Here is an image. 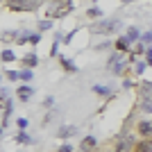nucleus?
Here are the masks:
<instances>
[{"label":"nucleus","instance_id":"28","mask_svg":"<svg viewBox=\"0 0 152 152\" xmlns=\"http://www.w3.org/2000/svg\"><path fill=\"white\" fill-rule=\"evenodd\" d=\"M145 61H148V66H152V48L145 52Z\"/></svg>","mask_w":152,"mask_h":152},{"label":"nucleus","instance_id":"18","mask_svg":"<svg viewBox=\"0 0 152 152\" xmlns=\"http://www.w3.org/2000/svg\"><path fill=\"white\" fill-rule=\"evenodd\" d=\"M16 141H18V143H32V136H30L27 132H23V129H20V134L16 136Z\"/></svg>","mask_w":152,"mask_h":152},{"label":"nucleus","instance_id":"19","mask_svg":"<svg viewBox=\"0 0 152 152\" xmlns=\"http://www.w3.org/2000/svg\"><path fill=\"white\" fill-rule=\"evenodd\" d=\"M145 66H148V61H134V73H136V75H141V73L145 70Z\"/></svg>","mask_w":152,"mask_h":152},{"label":"nucleus","instance_id":"10","mask_svg":"<svg viewBox=\"0 0 152 152\" xmlns=\"http://www.w3.org/2000/svg\"><path fill=\"white\" fill-rule=\"evenodd\" d=\"M139 95L141 98H152V82H141L139 84Z\"/></svg>","mask_w":152,"mask_h":152},{"label":"nucleus","instance_id":"11","mask_svg":"<svg viewBox=\"0 0 152 152\" xmlns=\"http://www.w3.org/2000/svg\"><path fill=\"white\" fill-rule=\"evenodd\" d=\"M20 61H23V66H25V68H34V66L39 64V57L34 55V52H30V55H25Z\"/></svg>","mask_w":152,"mask_h":152},{"label":"nucleus","instance_id":"5","mask_svg":"<svg viewBox=\"0 0 152 152\" xmlns=\"http://www.w3.org/2000/svg\"><path fill=\"white\" fill-rule=\"evenodd\" d=\"M95 148H98V141H95V136H91V134L80 141V150L82 152H95Z\"/></svg>","mask_w":152,"mask_h":152},{"label":"nucleus","instance_id":"13","mask_svg":"<svg viewBox=\"0 0 152 152\" xmlns=\"http://www.w3.org/2000/svg\"><path fill=\"white\" fill-rule=\"evenodd\" d=\"M16 95H18V100H20V102H27V100L32 98V89H30V86H20Z\"/></svg>","mask_w":152,"mask_h":152},{"label":"nucleus","instance_id":"23","mask_svg":"<svg viewBox=\"0 0 152 152\" xmlns=\"http://www.w3.org/2000/svg\"><path fill=\"white\" fill-rule=\"evenodd\" d=\"M14 59H16V57H14L12 50H2V61H14Z\"/></svg>","mask_w":152,"mask_h":152},{"label":"nucleus","instance_id":"8","mask_svg":"<svg viewBox=\"0 0 152 152\" xmlns=\"http://www.w3.org/2000/svg\"><path fill=\"white\" fill-rule=\"evenodd\" d=\"M132 145H134V143H132V139H129V136H123V139L118 141V145L114 148V152H127Z\"/></svg>","mask_w":152,"mask_h":152},{"label":"nucleus","instance_id":"14","mask_svg":"<svg viewBox=\"0 0 152 152\" xmlns=\"http://www.w3.org/2000/svg\"><path fill=\"white\" fill-rule=\"evenodd\" d=\"M93 93L102 95V98H109V95H111V89H109V86H100V84H93Z\"/></svg>","mask_w":152,"mask_h":152},{"label":"nucleus","instance_id":"12","mask_svg":"<svg viewBox=\"0 0 152 152\" xmlns=\"http://www.w3.org/2000/svg\"><path fill=\"white\" fill-rule=\"evenodd\" d=\"M139 109L143 114H152V98H141L139 100Z\"/></svg>","mask_w":152,"mask_h":152},{"label":"nucleus","instance_id":"2","mask_svg":"<svg viewBox=\"0 0 152 152\" xmlns=\"http://www.w3.org/2000/svg\"><path fill=\"white\" fill-rule=\"evenodd\" d=\"M127 61H129V59H125L121 52H116V55H111V59H109V70H114L116 75H121L123 70H125Z\"/></svg>","mask_w":152,"mask_h":152},{"label":"nucleus","instance_id":"17","mask_svg":"<svg viewBox=\"0 0 152 152\" xmlns=\"http://www.w3.org/2000/svg\"><path fill=\"white\" fill-rule=\"evenodd\" d=\"M59 61H61V66H64V68H66V70H68V73H73V70H77V66H75V64H70V61H68V59H66V57H59Z\"/></svg>","mask_w":152,"mask_h":152},{"label":"nucleus","instance_id":"26","mask_svg":"<svg viewBox=\"0 0 152 152\" xmlns=\"http://www.w3.org/2000/svg\"><path fill=\"white\" fill-rule=\"evenodd\" d=\"M30 43H41V37H39V34H30Z\"/></svg>","mask_w":152,"mask_h":152},{"label":"nucleus","instance_id":"21","mask_svg":"<svg viewBox=\"0 0 152 152\" xmlns=\"http://www.w3.org/2000/svg\"><path fill=\"white\" fill-rule=\"evenodd\" d=\"M7 77H9L12 82H18L20 80V70H7Z\"/></svg>","mask_w":152,"mask_h":152},{"label":"nucleus","instance_id":"30","mask_svg":"<svg viewBox=\"0 0 152 152\" xmlns=\"http://www.w3.org/2000/svg\"><path fill=\"white\" fill-rule=\"evenodd\" d=\"M123 2H132V0H123Z\"/></svg>","mask_w":152,"mask_h":152},{"label":"nucleus","instance_id":"22","mask_svg":"<svg viewBox=\"0 0 152 152\" xmlns=\"http://www.w3.org/2000/svg\"><path fill=\"white\" fill-rule=\"evenodd\" d=\"M20 80H23V82H30V80H32V68L20 70Z\"/></svg>","mask_w":152,"mask_h":152},{"label":"nucleus","instance_id":"9","mask_svg":"<svg viewBox=\"0 0 152 152\" xmlns=\"http://www.w3.org/2000/svg\"><path fill=\"white\" fill-rule=\"evenodd\" d=\"M132 48V41L127 37H121V39H116V50L118 52H125V50H129Z\"/></svg>","mask_w":152,"mask_h":152},{"label":"nucleus","instance_id":"4","mask_svg":"<svg viewBox=\"0 0 152 152\" xmlns=\"http://www.w3.org/2000/svg\"><path fill=\"white\" fill-rule=\"evenodd\" d=\"M9 9H37L39 0H7Z\"/></svg>","mask_w":152,"mask_h":152},{"label":"nucleus","instance_id":"24","mask_svg":"<svg viewBox=\"0 0 152 152\" xmlns=\"http://www.w3.org/2000/svg\"><path fill=\"white\" fill-rule=\"evenodd\" d=\"M86 14H89L91 18H100V9H98V7H91V9H89Z\"/></svg>","mask_w":152,"mask_h":152},{"label":"nucleus","instance_id":"20","mask_svg":"<svg viewBox=\"0 0 152 152\" xmlns=\"http://www.w3.org/2000/svg\"><path fill=\"white\" fill-rule=\"evenodd\" d=\"M141 43H143V45H150L152 43V30L145 32V34H141Z\"/></svg>","mask_w":152,"mask_h":152},{"label":"nucleus","instance_id":"25","mask_svg":"<svg viewBox=\"0 0 152 152\" xmlns=\"http://www.w3.org/2000/svg\"><path fill=\"white\" fill-rule=\"evenodd\" d=\"M50 27H52V23H50V20H41V23H39V30H41V32L50 30Z\"/></svg>","mask_w":152,"mask_h":152},{"label":"nucleus","instance_id":"16","mask_svg":"<svg viewBox=\"0 0 152 152\" xmlns=\"http://www.w3.org/2000/svg\"><path fill=\"white\" fill-rule=\"evenodd\" d=\"M127 39H129V41H139L141 39V34H139V30H136V27H129V30H127Z\"/></svg>","mask_w":152,"mask_h":152},{"label":"nucleus","instance_id":"29","mask_svg":"<svg viewBox=\"0 0 152 152\" xmlns=\"http://www.w3.org/2000/svg\"><path fill=\"white\" fill-rule=\"evenodd\" d=\"M59 152H73V148H70V145H68V143H64V145H61V148H59Z\"/></svg>","mask_w":152,"mask_h":152},{"label":"nucleus","instance_id":"6","mask_svg":"<svg viewBox=\"0 0 152 152\" xmlns=\"http://www.w3.org/2000/svg\"><path fill=\"white\" fill-rule=\"evenodd\" d=\"M75 134H77V127L75 125H64V127H59V129H57L59 139H70V136H75Z\"/></svg>","mask_w":152,"mask_h":152},{"label":"nucleus","instance_id":"15","mask_svg":"<svg viewBox=\"0 0 152 152\" xmlns=\"http://www.w3.org/2000/svg\"><path fill=\"white\" fill-rule=\"evenodd\" d=\"M136 152H152V141H141V143H136Z\"/></svg>","mask_w":152,"mask_h":152},{"label":"nucleus","instance_id":"3","mask_svg":"<svg viewBox=\"0 0 152 152\" xmlns=\"http://www.w3.org/2000/svg\"><path fill=\"white\" fill-rule=\"evenodd\" d=\"M118 27V20L111 18V20H100V23H95L93 25V32L95 34H109V32H114Z\"/></svg>","mask_w":152,"mask_h":152},{"label":"nucleus","instance_id":"7","mask_svg":"<svg viewBox=\"0 0 152 152\" xmlns=\"http://www.w3.org/2000/svg\"><path fill=\"white\" fill-rule=\"evenodd\" d=\"M136 132L141 134V136H152V121H141L139 125H136Z\"/></svg>","mask_w":152,"mask_h":152},{"label":"nucleus","instance_id":"1","mask_svg":"<svg viewBox=\"0 0 152 152\" xmlns=\"http://www.w3.org/2000/svg\"><path fill=\"white\" fill-rule=\"evenodd\" d=\"M73 12V5H70V0H52L50 5H48V16L50 18H64L66 14Z\"/></svg>","mask_w":152,"mask_h":152},{"label":"nucleus","instance_id":"27","mask_svg":"<svg viewBox=\"0 0 152 152\" xmlns=\"http://www.w3.org/2000/svg\"><path fill=\"white\" fill-rule=\"evenodd\" d=\"M18 127L20 129H27V118H18Z\"/></svg>","mask_w":152,"mask_h":152}]
</instances>
